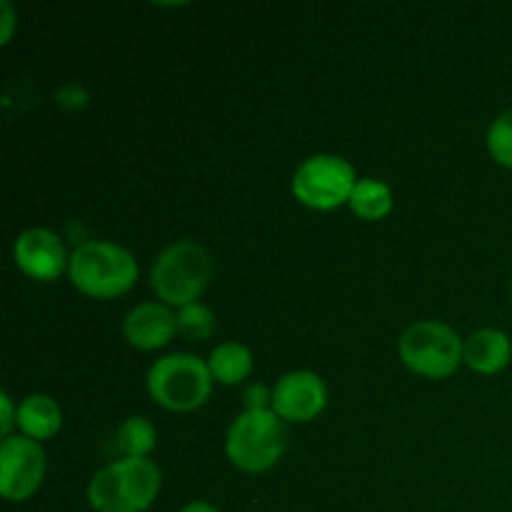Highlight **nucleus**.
<instances>
[{"instance_id":"21","label":"nucleus","mask_w":512,"mask_h":512,"mask_svg":"<svg viewBox=\"0 0 512 512\" xmlns=\"http://www.w3.org/2000/svg\"><path fill=\"white\" fill-rule=\"evenodd\" d=\"M0 408H3V423H0V433H3V440L10 438V430L18 423V413H13V400H10L8 393L0 395Z\"/></svg>"},{"instance_id":"10","label":"nucleus","mask_w":512,"mask_h":512,"mask_svg":"<svg viewBox=\"0 0 512 512\" xmlns=\"http://www.w3.org/2000/svg\"><path fill=\"white\" fill-rule=\"evenodd\" d=\"M13 253L18 268L23 270L28 278L43 280V283L60 278L65 265H70L63 243H60L58 235L48 228L25 230V233L15 240Z\"/></svg>"},{"instance_id":"19","label":"nucleus","mask_w":512,"mask_h":512,"mask_svg":"<svg viewBox=\"0 0 512 512\" xmlns=\"http://www.w3.org/2000/svg\"><path fill=\"white\" fill-rule=\"evenodd\" d=\"M58 105H63L65 110H80L88 105V90L80 88V85H65V88L58 90Z\"/></svg>"},{"instance_id":"14","label":"nucleus","mask_w":512,"mask_h":512,"mask_svg":"<svg viewBox=\"0 0 512 512\" xmlns=\"http://www.w3.org/2000/svg\"><path fill=\"white\" fill-rule=\"evenodd\" d=\"M208 368L213 373V380H218V383L238 385L253 370V355L240 343H220L210 353Z\"/></svg>"},{"instance_id":"17","label":"nucleus","mask_w":512,"mask_h":512,"mask_svg":"<svg viewBox=\"0 0 512 512\" xmlns=\"http://www.w3.org/2000/svg\"><path fill=\"white\" fill-rule=\"evenodd\" d=\"M178 330L190 343L208 340L215 333V313L203 303L185 305L178 313Z\"/></svg>"},{"instance_id":"18","label":"nucleus","mask_w":512,"mask_h":512,"mask_svg":"<svg viewBox=\"0 0 512 512\" xmlns=\"http://www.w3.org/2000/svg\"><path fill=\"white\" fill-rule=\"evenodd\" d=\"M488 150L495 163L512 168V108L500 113L488 130Z\"/></svg>"},{"instance_id":"23","label":"nucleus","mask_w":512,"mask_h":512,"mask_svg":"<svg viewBox=\"0 0 512 512\" xmlns=\"http://www.w3.org/2000/svg\"><path fill=\"white\" fill-rule=\"evenodd\" d=\"M180 512H220L215 505L205 503V500H195V503H188Z\"/></svg>"},{"instance_id":"3","label":"nucleus","mask_w":512,"mask_h":512,"mask_svg":"<svg viewBox=\"0 0 512 512\" xmlns=\"http://www.w3.org/2000/svg\"><path fill=\"white\" fill-rule=\"evenodd\" d=\"M210 278H213V260L208 250L195 240H178L168 245L155 258L150 273V283L158 298L178 308L195 303L208 288Z\"/></svg>"},{"instance_id":"9","label":"nucleus","mask_w":512,"mask_h":512,"mask_svg":"<svg viewBox=\"0 0 512 512\" xmlns=\"http://www.w3.org/2000/svg\"><path fill=\"white\" fill-rule=\"evenodd\" d=\"M325 403H328V388L323 378L310 370L283 375L273 388V410L290 423H308L318 418Z\"/></svg>"},{"instance_id":"7","label":"nucleus","mask_w":512,"mask_h":512,"mask_svg":"<svg viewBox=\"0 0 512 512\" xmlns=\"http://www.w3.org/2000/svg\"><path fill=\"white\" fill-rule=\"evenodd\" d=\"M355 185L353 165L340 155H310L293 175V195L315 210H335L350 203Z\"/></svg>"},{"instance_id":"13","label":"nucleus","mask_w":512,"mask_h":512,"mask_svg":"<svg viewBox=\"0 0 512 512\" xmlns=\"http://www.w3.org/2000/svg\"><path fill=\"white\" fill-rule=\"evenodd\" d=\"M18 425L25 438L48 440L63 425L60 405L50 395H30L18 408Z\"/></svg>"},{"instance_id":"6","label":"nucleus","mask_w":512,"mask_h":512,"mask_svg":"<svg viewBox=\"0 0 512 512\" xmlns=\"http://www.w3.org/2000/svg\"><path fill=\"white\" fill-rule=\"evenodd\" d=\"M398 348L400 358L413 373L440 380L458 370L465 343H460L458 333L450 325L438 323V320H423L405 330Z\"/></svg>"},{"instance_id":"4","label":"nucleus","mask_w":512,"mask_h":512,"mask_svg":"<svg viewBox=\"0 0 512 512\" xmlns=\"http://www.w3.org/2000/svg\"><path fill=\"white\" fill-rule=\"evenodd\" d=\"M285 443H288V428L275 410H245L228 428L225 453L235 468L245 473H263L278 463Z\"/></svg>"},{"instance_id":"11","label":"nucleus","mask_w":512,"mask_h":512,"mask_svg":"<svg viewBox=\"0 0 512 512\" xmlns=\"http://www.w3.org/2000/svg\"><path fill=\"white\" fill-rule=\"evenodd\" d=\"M178 330V315L170 313L168 305L140 303L125 315L123 335L133 348L158 350L173 340Z\"/></svg>"},{"instance_id":"2","label":"nucleus","mask_w":512,"mask_h":512,"mask_svg":"<svg viewBox=\"0 0 512 512\" xmlns=\"http://www.w3.org/2000/svg\"><path fill=\"white\" fill-rule=\"evenodd\" d=\"M68 273L80 293L110 300L133 288L138 280V263L128 250L110 240H90L70 255Z\"/></svg>"},{"instance_id":"8","label":"nucleus","mask_w":512,"mask_h":512,"mask_svg":"<svg viewBox=\"0 0 512 512\" xmlns=\"http://www.w3.org/2000/svg\"><path fill=\"white\" fill-rule=\"evenodd\" d=\"M45 478V450L38 440L10 435L0 445V493L10 503H23Z\"/></svg>"},{"instance_id":"1","label":"nucleus","mask_w":512,"mask_h":512,"mask_svg":"<svg viewBox=\"0 0 512 512\" xmlns=\"http://www.w3.org/2000/svg\"><path fill=\"white\" fill-rule=\"evenodd\" d=\"M163 473L148 458H123L93 475L88 500L95 512H145L155 503Z\"/></svg>"},{"instance_id":"20","label":"nucleus","mask_w":512,"mask_h":512,"mask_svg":"<svg viewBox=\"0 0 512 512\" xmlns=\"http://www.w3.org/2000/svg\"><path fill=\"white\" fill-rule=\"evenodd\" d=\"M243 403L248 410H265L268 408V403L273 405V393H270L263 383H253L245 388Z\"/></svg>"},{"instance_id":"12","label":"nucleus","mask_w":512,"mask_h":512,"mask_svg":"<svg viewBox=\"0 0 512 512\" xmlns=\"http://www.w3.org/2000/svg\"><path fill=\"white\" fill-rule=\"evenodd\" d=\"M512 358V345L510 338L503 333V330L485 328L478 330V333L470 335L465 340L463 360L475 370V373L483 375H495L500 370L508 368Z\"/></svg>"},{"instance_id":"16","label":"nucleus","mask_w":512,"mask_h":512,"mask_svg":"<svg viewBox=\"0 0 512 512\" xmlns=\"http://www.w3.org/2000/svg\"><path fill=\"white\" fill-rule=\"evenodd\" d=\"M155 425L145 418H128L118 430V448L123 450L125 458H148L155 450Z\"/></svg>"},{"instance_id":"15","label":"nucleus","mask_w":512,"mask_h":512,"mask_svg":"<svg viewBox=\"0 0 512 512\" xmlns=\"http://www.w3.org/2000/svg\"><path fill=\"white\" fill-rule=\"evenodd\" d=\"M350 208L363 220H380L393 210V193L383 180L360 178L350 195Z\"/></svg>"},{"instance_id":"22","label":"nucleus","mask_w":512,"mask_h":512,"mask_svg":"<svg viewBox=\"0 0 512 512\" xmlns=\"http://www.w3.org/2000/svg\"><path fill=\"white\" fill-rule=\"evenodd\" d=\"M0 8H3V13H5V33H3V43H8V40H10V33H13V8H10V3H0Z\"/></svg>"},{"instance_id":"5","label":"nucleus","mask_w":512,"mask_h":512,"mask_svg":"<svg viewBox=\"0 0 512 512\" xmlns=\"http://www.w3.org/2000/svg\"><path fill=\"white\" fill-rule=\"evenodd\" d=\"M213 390V373L198 355L173 353L148 370V393L158 405L178 413L200 408Z\"/></svg>"}]
</instances>
